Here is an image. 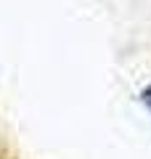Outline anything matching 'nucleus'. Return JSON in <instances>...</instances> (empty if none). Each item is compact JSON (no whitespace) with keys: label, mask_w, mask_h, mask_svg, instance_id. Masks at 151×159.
<instances>
[{"label":"nucleus","mask_w":151,"mask_h":159,"mask_svg":"<svg viewBox=\"0 0 151 159\" xmlns=\"http://www.w3.org/2000/svg\"><path fill=\"white\" fill-rule=\"evenodd\" d=\"M140 101H143V106L151 111V85H146L143 90H140Z\"/></svg>","instance_id":"1"}]
</instances>
